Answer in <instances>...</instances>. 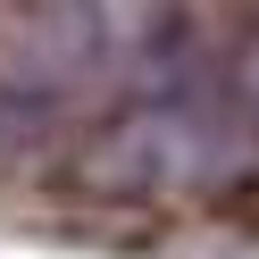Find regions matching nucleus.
<instances>
[{
	"mask_svg": "<svg viewBox=\"0 0 259 259\" xmlns=\"http://www.w3.org/2000/svg\"><path fill=\"white\" fill-rule=\"evenodd\" d=\"M209 159H218L209 117H134V125H117L109 142L84 151V184L101 201H142V192L176 184V176L209 167Z\"/></svg>",
	"mask_w": 259,
	"mask_h": 259,
	"instance_id": "1",
	"label": "nucleus"
},
{
	"mask_svg": "<svg viewBox=\"0 0 259 259\" xmlns=\"http://www.w3.org/2000/svg\"><path fill=\"white\" fill-rule=\"evenodd\" d=\"M25 142H34V117H17V101H0V176L25 159Z\"/></svg>",
	"mask_w": 259,
	"mask_h": 259,
	"instance_id": "2",
	"label": "nucleus"
}]
</instances>
